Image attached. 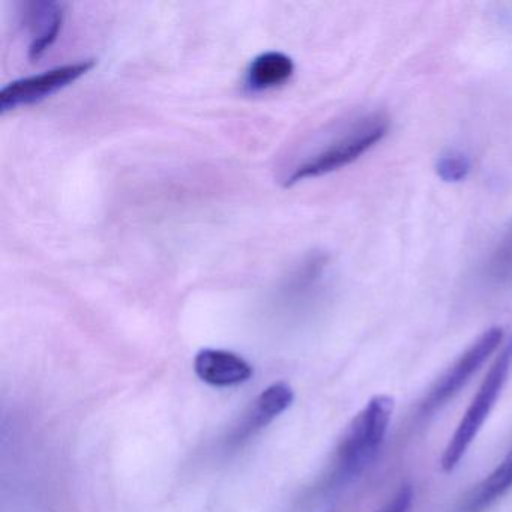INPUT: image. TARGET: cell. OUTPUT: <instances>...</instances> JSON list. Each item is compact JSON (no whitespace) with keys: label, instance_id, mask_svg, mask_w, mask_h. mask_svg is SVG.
I'll return each instance as SVG.
<instances>
[{"label":"cell","instance_id":"6","mask_svg":"<svg viewBox=\"0 0 512 512\" xmlns=\"http://www.w3.org/2000/svg\"><path fill=\"white\" fill-rule=\"evenodd\" d=\"M295 400L293 389L286 382L272 383L263 389L262 394L253 401L238 424L233 427L227 437V445L236 448L256 436L263 428L268 427L281 413L286 412Z\"/></svg>","mask_w":512,"mask_h":512},{"label":"cell","instance_id":"7","mask_svg":"<svg viewBox=\"0 0 512 512\" xmlns=\"http://www.w3.org/2000/svg\"><path fill=\"white\" fill-rule=\"evenodd\" d=\"M65 8L62 2H26L23 4L22 22L28 31V56L32 62L40 61L58 40L64 25Z\"/></svg>","mask_w":512,"mask_h":512},{"label":"cell","instance_id":"1","mask_svg":"<svg viewBox=\"0 0 512 512\" xmlns=\"http://www.w3.org/2000/svg\"><path fill=\"white\" fill-rule=\"evenodd\" d=\"M389 121L380 113L356 119L340 133L332 134L313 149L302 152L280 176L284 187H292L305 179L319 178L337 172L358 160L388 134Z\"/></svg>","mask_w":512,"mask_h":512},{"label":"cell","instance_id":"9","mask_svg":"<svg viewBox=\"0 0 512 512\" xmlns=\"http://www.w3.org/2000/svg\"><path fill=\"white\" fill-rule=\"evenodd\" d=\"M295 73V64L280 52L257 56L247 70V86L251 91H268L289 82Z\"/></svg>","mask_w":512,"mask_h":512},{"label":"cell","instance_id":"2","mask_svg":"<svg viewBox=\"0 0 512 512\" xmlns=\"http://www.w3.org/2000/svg\"><path fill=\"white\" fill-rule=\"evenodd\" d=\"M392 410L394 400L391 397L376 395L350 422L335 452L334 464L329 473V484L332 487L346 484L373 460L385 439Z\"/></svg>","mask_w":512,"mask_h":512},{"label":"cell","instance_id":"8","mask_svg":"<svg viewBox=\"0 0 512 512\" xmlns=\"http://www.w3.org/2000/svg\"><path fill=\"white\" fill-rule=\"evenodd\" d=\"M194 373L215 388L242 385L253 377V367L242 356L223 349H202L194 358Z\"/></svg>","mask_w":512,"mask_h":512},{"label":"cell","instance_id":"11","mask_svg":"<svg viewBox=\"0 0 512 512\" xmlns=\"http://www.w3.org/2000/svg\"><path fill=\"white\" fill-rule=\"evenodd\" d=\"M436 173L443 182L448 184L464 181L470 173L469 158L461 152H448L437 160Z\"/></svg>","mask_w":512,"mask_h":512},{"label":"cell","instance_id":"12","mask_svg":"<svg viewBox=\"0 0 512 512\" xmlns=\"http://www.w3.org/2000/svg\"><path fill=\"white\" fill-rule=\"evenodd\" d=\"M491 275L497 281H506L512 278V232L503 239L499 250L494 254L491 262Z\"/></svg>","mask_w":512,"mask_h":512},{"label":"cell","instance_id":"3","mask_svg":"<svg viewBox=\"0 0 512 512\" xmlns=\"http://www.w3.org/2000/svg\"><path fill=\"white\" fill-rule=\"evenodd\" d=\"M511 364L512 338L505 344L502 352L499 353L496 361L491 365L478 394L473 398L469 409L464 413L463 419L458 424L454 436L449 440L442 457V467L445 472H451L455 469L463 455L466 454L470 443L473 442L476 434L481 430L488 413L493 409L494 403H496L497 397H499L500 391L505 385Z\"/></svg>","mask_w":512,"mask_h":512},{"label":"cell","instance_id":"4","mask_svg":"<svg viewBox=\"0 0 512 512\" xmlns=\"http://www.w3.org/2000/svg\"><path fill=\"white\" fill-rule=\"evenodd\" d=\"M95 64V59H86L8 83L0 91V112H13L20 107L32 106L52 97L88 74Z\"/></svg>","mask_w":512,"mask_h":512},{"label":"cell","instance_id":"10","mask_svg":"<svg viewBox=\"0 0 512 512\" xmlns=\"http://www.w3.org/2000/svg\"><path fill=\"white\" fill-rule=\"evenodd\" d=\"M512 487V451L505 460L484 479L479 482L461 506V512H482L493 505Z\"/></svg>","mask_w":512,"mask_h":512},{"label":"cell","instance_id":"5","mask_svg":"<svg viewBox=\"0 0 512 512\" xmlns=\"http://www.w3.org/2000/svg\"><path fill=\"white\" fill-rule=\"evenodd\" d=\"M503 329L499 326L487 329L457 361L451 368L437 380L436 385L430 389L425 400L422 401V412L433 413L440 409L449 398L454 397L467 382L470 377L481 368V365L487 361L488 356L494 352L502 343Z\"/></svg>","mask_w":512,"mask_h":512},{"label":"cell","instance_id":"13","mask_svg":"<svg viewBox=\"0 0 512 512\" xmlns=\"http://www.w3.org/2000/svg\"><path fill=\"white\" fill-rule=\"evenodd\" d=\"M413 502V490L410 485H404L400 488L394 499L386 505L380 512H409Z\"/></svg>","mask_w":512,"mask_h":512}]
</instances>
